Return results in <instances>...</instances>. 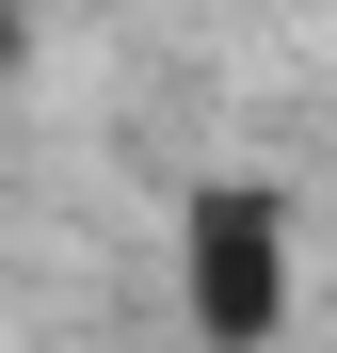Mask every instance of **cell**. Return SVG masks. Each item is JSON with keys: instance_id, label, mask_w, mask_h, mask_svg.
<instances>
[{"instance_id": "obj_1", "label": "cell", "mask_w": 337, "mask_h": 353, "mask_svg": "<svg viewBox=\"0 0 337 353\" xmlns=\"http://www.w3.org/2000/svg\"><path fill=\"white\" fill-rule=\"evenodd\" d=\"M177 289H193V337L257 353L273 321H289V209H273L257 176H209L193 225H177Z\"/></svg>"}]
</instances>
